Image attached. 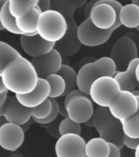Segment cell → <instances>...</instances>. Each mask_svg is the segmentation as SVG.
<instances>
[{
	"instance_id": "obj_18",
	"label": "cell",
	"mask_w": 139,
	"mask_h": 157,
	"mask_svg": "<svg viewBox=\"0 0 139 157\" xmlns=\"http://www.w3.org/2000/svg\"><path fill=\"white\" fill-rule=\"evenodd\" d=\"M139 63V56L130 61L127 68L124 71H117L115 74V78L120 83L121 90H128L130 92L136 89L139 83L136 77V67Z\"/></svg>"
},
{
	"instance_id": "obj_1",
	"label": "cell",
	"mask_w": 139,
	"mask_h": 157,
	"mask_svg": "<svg viewBox=\"0 0 139 157\" xmlns=\"http://www.w3.org/2000/svg\"><path fill=\"white\" fill-rule=\"evenodd\" d=\"M1 77L7 90L15 94L30 93L39 80L38 74L31 61L22 56L7 64Z\"/></svg>"
},
{
	"instance_id": "obj_8",
	"label": "cell",
	"mask_w": 139,
	"mask_h": 157,
	"mask_svg": "<svg viewBox=\"0 0 139 157\" xmlns=\"http://www.w3.org/2000/svg\"><path fill=\"white\" fill-rule=\"evenodd\" d=\"M112 33L111 29H102L95 26L89 17L78 26L79 39L81 44L87 47L102 45L110 39Z\"/></svg>"
},
{
	"instance_id": "obj_41",
	"label": "cell",
	"mask_w": 139,
	"mask_h": 157,
	"mask_svg": "<svg viewBox=\"0 0 139 157\" xmlns=\"http://www.w3.org/2000/svg\"><path fill=\"white\" fill-rule=\"evenodd\" d=\"M7 88L5 87L4 83L2 82V77L0 76V94L2 93H4L5 91H7Z\"/></svg>"
},
{
	"instance_id": "obj_36",
	"label": "cell",
	"mask_w": 139,
	"mask_h": 157,
	"mask_svg": "<svg viewBox=\"0 0 139 157\" xmlns=\"http://www.w3.org/2000/svg\"><path fill=\"white\" fill-rule=\"evenodd\" d=\"M61 97H60V101H57L59 105V113L63 117H68L67 111H66V105H65V102H64V99H61Z\"/></svg>"
},
{
	"instance_id": "obj_27",
	"label": "cell",
	"mask_w": 139,
	"mask_h": 157,
	"mask_svg": "<svg viewBox=\"0 0 139 157\" xmlns=\"http://www.w3.org/2000/svg\"><path fill=\"white\" fill-rule=\"evenodd\" d=\"M121 124L125 135L133 138H139V114L122 120Z\"/></svg>"
},
{
	"instance_id": "obj_50",
	"label": "cell",
	"mask_w": 139,
	"mask_h": 157,
	"mask_svg": "<svg viewBox=\"0 0 139 157\" xmlns=\"http://www.w3.org/2000/svg\"><path fill=\"white\" fill-rule=\"evenodd\" d=\"M6 1H7V0H6Z\"/></svg>"
},
{
	"instance_id": "obj_2",
	"label": "cell",
	"mask_w": 139,
	"mask_h": 157,
	"mask_svg": "<svg viewBox=\"0 0 139 157\" xmlns=\"http://www.w3.org/2000/svg\"><path fill=\"white\" fill-rule=\"evenodd\" d=\"M116 71L115 61L110 56H102L85 63L79 69L77 87L83 93L89 95V88L93 81L101 76H114Z\"/></svg>"
},
{
	"instance_id": "obj_45",
	"label": "cell",
	"mask_w": 139,
	"mask_h": 157,
	"mask_svg": "<svg viewBox=\"0 0 139 157\" xmlns=\"http://www.w3.org/2000/svg\"><path fill=\"white\" fill-rule=\"evenodd\" d=\"M134 151H135V153H134L135 157H139V143H138V145H137V148H136Z\"/></svg>"
},
{
	"instance_id": "obj_3",
	"label": "cell",
	"mask_w": 139,
	"mask_h": 157,
	"mask_svg": "<svg viewBox=\"0 0 139 157\" xmlns=\"http://www.w3.org/2000/svg\"><path fill=\"white\" fill-rule=\"evenodd\" d=\"M94 128L99 137L108 142H114L120 149L124 147V132L122 124L120 120L113 116L108 107L98 106L93 113Z\"/></svg>"
},
{
	"instance_id": "obj_10",
	"label": "cell",
	"mask_w": 139,
	"mask_h": 157,
	"mask_svg": "<svg viewBox=\"0 0 139 157\" xmlns=\"http://www.w3.org/2000/svg\"><path fill=\"white\" fill-rule=\"evenodd\" d=\"M108 108L113 116L122 121L137 114L138 101L133 92L120 90V93Z\"/></svg>"
},
{
	"instance_id": "obj_20",
	"label": "cell",
	"mask_w": 139,
	"mask_h": 157,
	"mask_svg": "<svg viewBox=\"0 0 139 157\" xmlns=\"http://www.w3.org/2000/svg\"><path fill=\"white\" fill-rule=\"evenodd\" d=\"M119 18L122 25L136 29L139 25V7L133 2L124 5L120 9Z\"/></svg>"
},
{
	"instance_id": "obj_12",
	"label": "cell",
	"mask_w": 139,
	"mask_h": 157,
	"mask_svg": "<svg viewBox=\"0 0 139 157\" xmlns=\"http://www.w3.org/2000/svg\"><path fill=\"white\" fill-rule=\"evenodd\" d=\"M68 28L63 38L55 43V48L62 55V56H71L79 51L83 44L78 37V25L73 17L66 19Z\"/></svg>"
},
{
	"instance_id": "obj_17",
	"label": "cell",
	"mask_w": 139,
	"mask_h": 157,
	"mask_svg": "<svg viewBox=\"0 0 139 157\" xmlns=\"http://www.w3.org/2000/svg\"><path fill=\"white\" fill-rule=\"evenodd\" d=\"M20 43L23 51L32 57L43 56L51 51L55 47V43L47 41L39 34L34 36L21 34L20 38Z\"/></svg>"
},
{
	"instance_id": "obj_14",
	"label": "cell",
	"mask_w": 139,
	"mask_h": 157,
	"mask_svg": "<svg viewBox=\"0 0 139 157\" xmlns=\"http://www.w3.org/2000/svg\"><path fill=\"white\" fill-rule=\"evenodd\" d=\"M89 17L95 26L102 29L112 28L118 19L115 9L108 3H96L91 9Z\"/></svg>"
},
{
	"instance_id": "obj_51",
	"label": "cell",
	"mask_w": 139,
	"mask_h": 157,
	"mask_svg": "<svg viewBox=\"0 0 139 157\" xmlns=\"http://www.w3.org/2000/svg\"><path fill=\"white\" fill-rule=\"evenodd\" d=\"M138 56H139V55H138Z\"/></svg>"
},
{
	"instance_id": "obj_39",
	"label": "cell",
	"mask_w": 139,
	"mask_h": 157,
	"mask_svg": "<svg viewBox=\"0 0 139 157\" xmlns=\"http://www.w3.org/2000/svg\"><path fill=\"white\" fill-rule=\"evenodd\" d=\"M30 124H31V122H30V120H29V121H27V122H25V124H23L20 125V126H21V128H22V130L25 132H27V130L29 129V128L30 127Z\"/></svg>"
},
{
	"instance_id": "obj_4",
	"label": "cell",
	"mask_w": 139,
	"mask_h": 157,
	"mask_svg": "<svg viewBox=\"0 0 139 157\" xmlns=\"http://www.w3.org/2000/svg\"><path fill=\"white\" fill-rule=\"evenodd\" d=\"M67 28L66 17L61 12L52 9L42 12L37 23L38 34L47 41L52 43L62 39Z\"/></svg>"
},
{
	"instance_id": "obj_42",
	"label": "cell",
	"mask_w": 139,
	"mask_h": 157,
	"mask_svg": "<svg viewBox=\"0 0 139 157\" xmlns=\"http://www.w3.org/2000/svg\"><path fill=\"white\" fill-rule=\"evenodd\" d=\"M5 2H6V0H0V12H1V9H2V5L4 4ZM3 29V27H2V24H1V22H0V30H2Z\"/></svg>"
},
{
	"instance_id": "obj_24",
	"label": "cell",
	"mask_w": 139,
	"mask_h": 157,
	"mask_svg": "<svg viewBox=\"0 0 139 157\" xmlns=\"http://www.w3.org/2000/svg\"><path fill=\"white\" fill-rule=\"evenodd\" d=\"M57 74L61 75L66 81V90L62 97L69 93L71 91L77 88V75L78 72H76L75 70L69 66L67 64H62L61 69L59 70Z\"/></svg>"
},
{
	"instance_id": "obj_48",
	"label": "cell",
	"mask_w": 139,
	"mask_h": 157,
	"mask_svg": "<svg viewBox=\"0 0 139 157\" xmlns=\"http://www.w3.org/2000/svg\"><path fill=\"white\" fill-rule=\"evenodd\" d=\"M136 97H137V101H138V110H137V114H139V96H136Z\"/></svg>"
},
{
	"instance_id": "obj_21",
	"label": "cell",
	"mask_w": 139,
	"mask_h": 157,
	"mask_svg": "<svg viewBox=\"0 0 139 157\" xmlns=\"http://www.w3.org/2000/svg\"><path fill=\"white\" fill-rule=\"evenodd\" d=\"M109 142L102 137H93L86 142L85 155L87 157H109Z\"/></svg>"
},
{
	"instance_id": "obj_29",
	"label": "cell",
	"mask_w": 139,
	"mask_h": 157,
	"mask_svg": "<svg viewBox=\"0 0 139 157\" xmlns=\"http://www.w3.org/2000/svg\"><path fill=\"white\" fill-rule=\"evenodd\" d=\"M59 132L61 135L71 133V132L80 134L81 125L79 123L74 121L70 117H64L59 124Z\"/></svg>"
},
{
	"instance_id": "obj_35",
	"label": "cell",
	"mask_w": 139,
	"mask_h": 157,
	"mask_svg": "<svg viewBox=\"0 0 139 157\" xmlns=\"http://www.w3.org/2000/svg\"><path fill=\"white\" fill-rule=\"evenodd\" d=\"M7 92L8 90L5 91L4 93L0 94V116H3L5 110V105L7 99Z\"/></svg>"
},
{
	"instance_id": "obj_47",
	"label": "cell",
	"mask_w": 139,
	"mask_h": 157,
	"mask_svg": "<svg viewBox=\"0 0 139 157\" xmlns=\"http://www.w3.org/2000/svg\"><path fill=\"white\" fill-rule=\"evenodd\" d=\"M133 3H134V4L137 5L139 7V0H132Z\"/></svg>"
},
{
	"instance_id": "obj_46",
	"label": "cell",
	"mask_w": 139,
	"mask_h": 157,
	"mask_svg": "<svg viewBox=\"0 0 139 157\" xmlns=\"http://www.w3.org/2000/svg\"><path fill=\"white\" fill-rule=\"evenodd\" d=\"M133 93L135 96H139V88L138 89H134V90L133 91Z\"/></svg>"
},
{
	"instance_id": "obj_34",
	"label": "cell",
	"mask_w": 139,
	"mask_h": 157,
	"mask_svg": "<svg viewBox=\"0 0 139 157\" xmlns=\"http://www.w3.org/2000/svg\"><path fill=\"white\" fill-rule=\"evenodd\" d=\"M37 6L39 7V8L41 10L42 12H46L48 10L52 9V4L51 0H39Z\"/></svg>"
},
{
	"instance_id": "obj_7",
	"label": "cell",
	"mask_w": 139,
	"mask_h": 157,
	"mask_svg": "<svg viewBox=\"0 0 139 157\" xmlns=\"http://www.w3.org/2000/svg\"><path fill=\"white\" fill-rule=\"evenodd\" d=\"M86 142L78 133H66L57 138L55 152L57 157H85Z\"/></svg>"
},
{
	"instance_id": "obj_26",
	"label": "cell",
	"mask_w": 139,
	"mask_h": 157,
	"mask_svg": "<svg viewBox=\"0 0 139 157\" xmlns=\"http://www.w3.org/2000/svg\"><path fill=\"white\" fill-rule=\"evenodd\" d=\"M21 55L14 48H12L7 43L0 41V76L2 75V71L7 64L11 62L13 59L19 57Z\"/></svg>"
},
{
	"instance_id": "obj_25",
	"label": "cell",
	"mask_w": 139,
	"mask_h": 157,
	"mask_svg": "<svg viewBox=\"0 0 139 157\" xmlns=\"http://www.w3.org/2000/svg\"><path fill=\"white\" fill-rule=\"evenodd\" d=\"M50 84V94L49 98H58L62 97L66 90V81L61 75L52 74L45 78Z\"/></svg>"
},
{
	"instance_id": "obj_16",
	"label": "cell",
	"mask_w": 139,
	"mask_h": 157,
	"mask_svg": "<svg viewBox=\"0 0 139 157\" xmlns=\"http://www.w3.org/2000/svg\"><path fill=\"white\" fill-rule=\"evenodd\" d=\"M3 116L7 122L21 125L31 119V109L21 105L16 95L7 97Z\"/></svg>"
},
{
	"instance_id": "obj_28",
	"label": "cell",
	"mask_w": 139,
	"mask_h": 157,
	"mask_svg": "<svg viewBox=\"0 0 139 157\" xmlns=\"http://www.w3.org/2000/svg\"><path fill=\"white\" fill-rule=\"evenodd\" d=\"M52 9L61 12L66 19L73 17L77 9L71 0H51Z\"/></svg>"
},
{
	"instance_id": "obj_37",
	"label": "cell",
	"mask_w": 139,
	"mask_h": 157,
	"mask_svg": "<svg viewBox=\"0 0 139 157\" xmlns=\"http://www.w3.org/2000/svg\"><path fill=\"white\" fill-rule=\"evenodd\" d=\"M126 36L130 37L131 39L134 41L135 44L137 45V51L139 52V34L137 33H134V32H130V33H128V34H125Z\"/></svg>"
},
{
	"instance_id": "obj_9",
	"label": "cell",
	"mask_w": 139,
	"mask_h": 157,
	"mask_svg": "<svg viewBox=\"0 0 139 157\" xmlns=\"http://www.w3.org/2000/svg\"><path fill=\"white\" fill-rule=\"evenodd\" d=\"M68 117L79 124H84L93 115V101L90 96L83 93L64 101Z\"/></svg>"
},
{
	"instance_id": "obj_31",
	"label": "cell",
	"mask_w": 139,
	"mask_h": 157,
	"mask_svg": "<svg viewBox=\"0 0 139 157\" xmlns=\"http://www.w3.org/2000/svg\"><path fill=\"white\" fill-rule=\"evenodd\" d=\"M61 120H58V117L56 120H53L52 122H50L48 124H38L39 126L44 128L47 130V132L51 135L52 137L58 138L60 137L61 134L59 132V124H60Z\"/></svg>"
},
{
	"instance_id": "obj_43",
	"label": "cell",
	"mask_w": 139,
	"mask_h": 157,
	"mask_svg": "<svg viewBox=\"0 0 139 157\" xmlns=\"http://www.w3.org/2000/svg\"><path fill=\"white\" fill-rule=\"evenodd\" d=\"M136 77H137V80L139 83V63L137 64V67H136ZM137 88H139V84L137 85Z\"/></svg>"
},
{
	"instance_id": "obj_33",
	"label": "cell",
	"mask_w": 139,
	"mask_h": 157,
	"mask_svg": "<svg viewBox=\"0 0 139 157\" xmlns=\"http://www.w3.org/2000/svg\"><path fill=\"white\" fill-rule=\"evenodd\" d=\"M110 146V153H109V157H120V148L118 145H116L114 142H109Z\"/></svg>"
},
{
	"instance_id": "obj_38",
	"label": "cell",
	"mask_w": 139,
	"mask_h": 157,
	"mask_svg": "<svg viewBox=\"0 0 139 157\" xmlns=\"http://www.w3.org/2000/svg\"><path fill=\"white\" fill-rule=\"evenodd\" d=\"M71 1L75 4L76 8H80V7H83L87 2V0H71Z\"/></svg>"
},
{
	"instance_id": "obj_19",
	"label": "cell",
	"mask_w": 139,
	"mask_h": 157,
	"mask_svg": "<svg viewBox=\"0 0 139 157\" xmlns=\"http://www.w3.org/2000/svg\"><path fill=\"white\" fill-rule=\"evenodd\" d=\"M41 13V10L36 5L27 14L21 17L16 18L17 27L23 33V34L37 32V23Z\"/></svg>"
},
{
	"instance_id": "obj_32",
	"label": "cell",
	"mask_w": 139,
	"mask_h": 157,
	"mask_svg": "<svg viewBox=\"0 0 139 157\" xmlns=\"http://www.w3.org/2000/svg\"><path fill=\"white\" fill-rule=\"evenodd\" d=\"M123 142L125 147H127L131 150H135L139 143V138H133V137H128L126 135H124Z\"/></svg>"
},
{
	"instance_id": "obj_11",
	"label": "cell",
	"mask_w": 139,
	"mask_h": 157,
	"mask_svg": "<svg viewBox=\"0 0 139 157\" xmlns=\"http://www.w3.org/2000/svg\"><path fill=\"white\" fill-rule=\"evenodd\" d=\"M39 78H46L47 76L56 74L63 64L62 55L55 48L43 56H36L31 59Z\"/></svg>"
},
{
	"instance_id": "obj_5",
	"label": "cell",
	"mask_w": 139,
	"mask_h": 157,
	"mask_svg": "<svg viewBox=\"0 0 139 157\" xmlns=\"http://www.w3.org/2000/svg\"><path fill=\"white\" fill-rule=\"evenodd\" d=\"M120 90V83L114 76L104 75L93 81L89 88V96L98 106L109 107Z\"/></svg>"
},
{
	"instance_id": "obj_22",
	"label": "cell",
	"mask_w": 139,
	"mask_h": 157,
	"mask_svg": "<svg viewBox=\"0 0 139 157\" xmlns=\"http://www.w3.org/2000/svg\"><path fill=\"white\" fill-rule=\"evenodd\" d=\"M39 0H7L10 12L16 18L21 17L31 11Z\"/></svg>"
},
{
	"instance_id": "obj_6",
	"label": "cell",
	"mask_w": 139,
	"mask_h": 157,
	"mask_svg": "<svg viewBox=\"0 0 139 157\" xmlns=\"http://www.w3.org/2000/svg\"><path fill=\"white\" fill-rule=\"evenodd\" d=\"M137 45L130 37L124 35L116 40L110 51V57L115 61L117 71H124L130 61L138 57Z\"/></svg>"
},
{
	"instance_id": "obj_49",
	"label": "cell",
	"mask_w": 139,
	"mask_h": 157,
	"mask_svg": "<svg viewBox=\"0 0 139 157\" xmlns=\"http://www.w3.org/2000/svg\"><path fill=\"white\" fill-rule=\"evenodd\" d=\"M136 29H137V31L138 32V33H139V25H138V26L137 27V28H136Z\"/></svg>"
},
{
	"instance_id": "obj_15",
	"label": "cell",
	"mask_w": 139,
	"mask_h": 157,
	"mask_svg": "<svg viewBox=\"0 0 139 157\" xmlns=\"http://www.w3.org/2000/svg\"><path fill=\"white\" fill-rule=\"evenodd\" d=\"M50 84L46 78H39L36 87L34 90L26 94H16V98L21 105L29 108L40 105L50 94Z\"/></svg>"
},
{
	"instance_id": "obj_44",
	"label": "cell",
	"mask_w": 139,
	"mask_h": 157,
	"mask_svg": "<svg viewBox=\"0 0 139 157\" xmlns=\"http://www.w3.org/2000/svg\"><path fill=\"white\" fill-rule=\"evenodd\" d=\"M7 121L6 120L4 116H0V127H1L3 124H5V123H7Z\"/></svg>"
},
{
	"instance_id": "obj_23",
	"label": "cell",
	"mask_w": 139,
	"mask_h": 157,
	"mask_svg": "<svg viewBox=\"0 0 139 157\" xmlns=\"http://www.w3.org/2000/svg\"><path fill=\"white\" fill-rule=\"evenodd\" d=\"M0 22L3 29H6L11 34H17V35L23 34V33L17 27L16 17H13L12 13L10 12L7 1H6L4 4L2 5V9L0 12Z\"/></svg>"
},
{
	"instance_id": "obj_13",
	"label": "cell",
	"mask_w": 139,
	"mask_h": 157,
	"mask_svg": "<svg viewBox=\"0 0 139 157\" xmlns=\"http://www.w3.org/2000/svg\"><path fill=\"white\" fill-rule=\"evenodd\" d=\"M25 132L21 126L7 122L0 127V147L9 151H16L23 144Z\"/></svg>"
},
{
	"instance_id": "obj_40",
	"label": "cell",
	"mask_w": 139,
	"mask_h": 157,
	"mask_svg": "<svg viewBox=\"0 0 139 157\" xmlns=\"http://www.w3.org/2000/svg\"><path fill=\"white\" fill-rule=\"evenodd\" d=\"M84 124H85L86 126L89 127V128H94V121H93V116H92V117H91L89 120H87V121L84 123Z\"/></svg>"
},
{
	"instance_id": "obj_30",
	"label": "cell",
	"mask_w": 139,
	"mask_h": 157,
	"mask_svg": "<svg viewBox=\"0 0 139 157\" xmlns=\"http://www.w3.org/2000/svg\"><path fill=\"white\" fill-rule=\"evenodd\" d=\"M31 109L32 119H44L48 116L52 109L51 98H47L40 105L34 106Z\"/></svg>"
}]
</instances>
